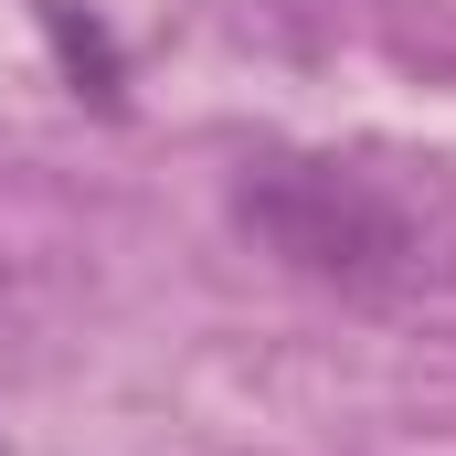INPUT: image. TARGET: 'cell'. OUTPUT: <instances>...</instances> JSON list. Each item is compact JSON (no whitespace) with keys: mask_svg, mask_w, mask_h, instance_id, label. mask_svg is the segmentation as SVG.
Masks as SVG:
<instances>
[{"mask_svg":"<svg viewBox=\"0 0 456 456\" xmlns=\"http://www.w3.org/2000/svg\"><path fill=\"white\" fill-rule=\"evenodd\" d=\"M233 224L308 287H340L393 319H456V202H425L361 159H308V149L244 159Z\"/></svg>","mask_w":456,"mask_h":456,"instance_id":"1","label":"cell"}]
</instances>
